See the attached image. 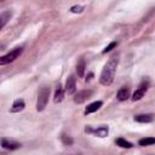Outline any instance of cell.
<instances>
[{"instance_id": "1", "label": "cell", "mask_w": 155, "mask_h": 155, "mask_svg": "<svg viewBox=\"0 0 155 155\" xmlns=\"http://www.w3.org/2000/svg\"><path fill=\"white\" fill-rule=\"evenodd\" d=\"M119 64V54H113L109 61L107 62V64L104 65L101 76H99V82L103 86H109L113 84L114 78H115V73H116V68Z\"/></svg>"}, {"instance_id": "2", "label": "cell", "mask_w": 155, "mask_h": 155, "mask_svg": "<svg viewBox=\"0 0 155 155\" xmlns=\"http://www.w3.org/2000/svg\"><path fill=\"white\" fill-rule=\"evenodd\" d=\"M48 97H50V87L42 86L38 93V102H36V110L38 111H42L46 108V105L48 103Z\"/></svg>"}, {"instance_id": "3", "label": "cell", "mask_w": 155, "mask_h": 155, "mask_svg": "<svg viewBox=\"0 0 155 155\" xmlns=\"http://www.w3.org/2000/svg\"><path fill=\"white\" fill-rule=\"evenodd\" d=\"M22 52H23V47H16V48H13L12 51H10L8 53H6L5 56H2L0 58V64L1 65H5V64H8V63L16 61L22 54Z\"/></svg>"}, {"instance_id": "4", "label": "cell", "mask_w": 155, "mask_h": 155, "mask_svg": "<svg viewBox=\"0 0 155 155\" xmlns=\"http://www.w3.org/2000/svg\"><path fill=\"white\" fill-rule=\"evenodd\" d=\"M85 131H86L87 133H92V134H94V136H97V137L104 138V137H107L108 133H109V127H108V126H101V127L93 130L91 126H86Z\"/></svg>"}, {"instance_id": "5", "label": "cell", "mask_w": 155, "mask_h": 155, "mask_svg": "<svg viewBox=\"0 0 155 155\" xmlns=\"http://www.w3.org/2000/svg\"><path fill=\"white\" fill-rule=\"evenodd\" d=\"M93 94V91L92 90H82V91H79L75 96H74V102L76 104H81L84 103L85 101H87L88 98H91V96Z\"/></svg>"}, {"instance_id": "6", "label": "cell", "mask_w": 155, "mask_h": 155, "mask_svg": "<svg viewBox=\"0 0 155 155\" xmlns=\"http://www.w3.org/2000/svg\"><path fill=\"white\" fill-rule=\"evenodd\" d=\"M148 86H149L148 81H143V82L139 85V87L133 92V94H132V99H133V101H139V99H142V98L144 97L147 90H148Z\"/></svg>"}, {"instance_id": "7", "label": "cell", "mask_w": 155, "mask_h": 155, "mask_svg": "<svg viewBox=\"0 0 155 155\" xmlns=\"http://www.w3.org/2000/svg\"><path fill=\"white\" fill-rule=\"evenodd\" d=\"M64 91H65V93H68V94H74V93H75V91H76V80H75V78H74L73 75H70V76L67 79Z\"/></svg>"}, {"instance_id": "8", "label": "cell", "mask_w": 155, "mask_h": 155, "mask_svg": "<svg viewBox=\"0 0 155 155\" xmlns=\"http://www.w3.org/2000/svg\"><path fill=\"white\" fill-rule=\"evenodd\" d=\"M154 119H155V115L154 114H139V115H136L134 116V121L140 122V124L151 122V121H154Z\"/></svg>"}, {"instance_id": "9", "label": "cell", "mask_w": 155, "mask_h": 155, "mask_svg": "<svg viewBox=\"0 0 155 155\" xmlns=\"http://www.w3.org/2000/svg\"><path fill=\"white\" fill-rule=\"evenodd\" d=\"M1 147H2L4 149L15 150V149L21 148V144L17 143V142H12V140H8V139H6V138H2V139H1Z\"/></svg>"}, {"instance_id": "10", "label": "cell", "mask_w": 155, "mask_h": 155, "mask_svg": "<svg viewBox=\"0 0 155 155\" xmlns=\"http://www.w3.org/2000/svg\"><path fill=\"white\" fill-rule=\"evenodd\" d=\"M102 105H103V102H102V101L92 102V103H90V104L85 108V114H92V113L97 111Z\"/></svg>"}, {"instance_id": "11", "label": "cell", "mask_w": 155, "mask_h": 155, "mask_svg": "<svg viewBox=\"0 0 155 155\" xmlns=\"http://www.w3.org/2000/svg\"><path fill=\"white\" fill-rule=\"evenodd\" d=\"M24 107H25V104H24V101L23 99H16L13 102L10 111L11 113H19V111H22L24 109Z\"/></svg>"}, {"instance_id": "12", "label": "cell", "mask_w": 155, "mask_h": 155, "mask_svg": "<svg viewBox=\"0 0 155 155\" xmlns=\"http://www.w3.org/2000/svg\"><path fill=\"white\" fill-rule=\"evenodd\" d=\"M117 99L120 102H124V101H127L128 97H130V90L127 87H121L119 91H117V94H116Z\"/></svg>"}, {"instance_id": "13", "label": "cell", "mask_w": 155, "mask_h": 155, "mask_svg": "<svg viewBox=\"0 0 155 155\" xmlns=\"http://www.w3.org/2000/svg\"><path fill=\"white\" fill-rule=\"evenodd\" d=\"M85 68H86V63H85L84 58H80V61L76 64V69H75L79 78H84V75H85Z\"/></svg>"}, {"instance_id": "14", "label": "cell", "mask_w": 155, "mask_h": 155, "mask_svg": "<svg viewBox=\"0 0 155 155\" xmlns=\"http://www.w3.org/2000/svg\"><path fill=\"white\" fill-rule=\"evenodd\" d=\"M11 16H12V12L11 11H4V12H1V15H0V29H2L5 27V24L11 18Z\"/></svg>"}, {"instance_id": "15", "label": "cell", "mask_w": 155, "mask_h": 155, "mask_svg": "<svg viewBox=\"0 0 155 155\" xmlns=\"http://www.w3.org/2000/svg\"><path fill=\"white\" fill-rule=\"evenodd\" d=\"M63 97H64V91H63L62 86L58 85L57 88H56V92H54V97H53L54 103H59V102H62V101H63Z\"/></svg>"}, {"instance_id": "16", "label": "cell", "mask_w": 155, "mask_h": 155, "mask_svg": "<svg viewBox=\"0 0 155 155\" xmlns=\"http://www.w3.org/2000/svg\"><path fill=\"white\" fill-rule=\"evenodd\" d=\"M138 144L140 147H149V145H154L155 144V137H145V138H140L138 140Z\"/></svg>"}, {"instance_id": "17", "label": "cell", "mask_w": 155, "mask_h": 155, "mask_svg": "<svg viewBox=\"0 0 155 155\" xmlns=\"http://www.w3.org/2000/svg\"><path fill=\"white\" fill-rule=\"evenodd\" d=\"M115 143H116V145H119L120 148H125V149H130V148L133 147V144L130 143L128 140H126L125 138H117V139L115 140Z\"/></svg>"}, {"instance_id": "18", "label": "cell", "mask_w": 155, "mask_h": 155, "mask_svg": "<svg viewBox=\"0 0 155 155\" xmlns=\"http://www.w3.org/2000/svg\"><path fill=\"white\" fill-rule=\"evenodd\" d=\"M61 140H62V143L64 144V145H71L73 144V138L71 137H69V136H67V134H63L62 137H61Z\"/></svg>"}, {"instance_id": "19", "label": "cell", "mask_w": 155, "mask_h": 155, "mask_svg": "<svg viewBox=\"0 0 155 155\" xmlns=\"http://www.w3.org/2000/svg\"><path fill=\"white\" fill-rule=\"evenodd\" d=\"M84 11V6H80V5H74L70 7V12L73 13H81Z\"/></svg>"}, {"instance_id": "20", "label": "cell", "mask_w": 155, "mask_h": 155, "mask_svg": "<svg viewBox=\"0 0 155 155\" xmlns=\"http://www.w3.org/2000/svg\"><path fill=\"white\" fill-rule=\"evenodd\" d=\"M116 45H117V44H116V41H111V42H110L108 46H105V48L102 51V53H107V52H110V51H111L114 47H116Z\"/></svg>"}, {"instance_id": "21", "label": "cell", "mask_w": 155, "mask_h": 155, "mask_svg": "<svg viewBox=\"0 0 155 155\" xmlns=\"http://www.w3.org/2000/svg\"><path fill=\"white\" fill-rule=\"evenodd\" d=\"M92 76H93V73H90V74H88V78H86V81H90V80L92 79Z\"/></svg>"}, {"instance_id": "22", "label": "cell", "mask_w": 155, "mask_h": 155, "mask_svg": "<svg viewBox=\"0 0 155 155\" xmlns=\"http://www.w3.org/2000/svg\"><path fill=\"white\" fill-rule=\"evenodd\" d=\"M71 155H79V154H71Z\"/></svg>"}]
</instances>
